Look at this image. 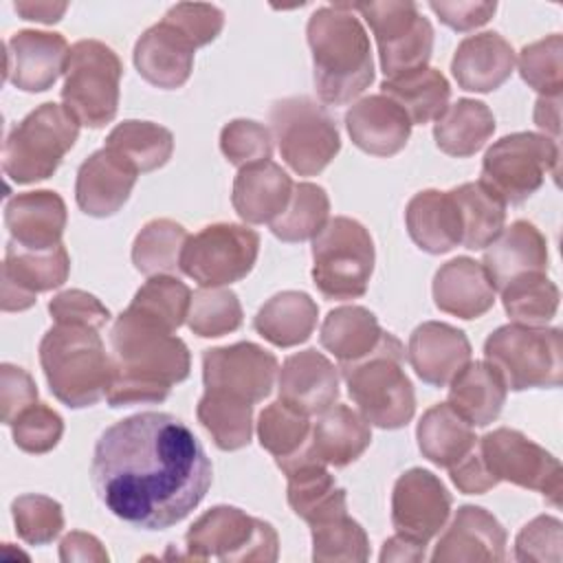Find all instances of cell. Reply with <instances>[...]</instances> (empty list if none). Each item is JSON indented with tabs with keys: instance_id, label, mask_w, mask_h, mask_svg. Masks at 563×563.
<instances>
[{
	"instance_id": "obj_1",
	"label": "cell",
	"mask_w": 563,
	"mask_h": 563,
	"mask_svg": "<svg viewBox=\"0 0 563 563\" xmlns=\"http://www.w3.org/2000/svg\"><path fill=\"white\" fill-rule=\"evenodd\" d=\"M90 475L97 497L114 517L143 530H165L205 499L211 460L183 420L143 411L99 435Z\"/></svg>"
},
{
	"instance_id": "obj_2",
	"label": "cell",
	"mask_w": 563,
	"mask_h": 563,
	"mask_svg": "<svg viewBox=\"0 0 563 563\" xmlns=\"http://www.w3.org/2000/svg\"><path fill=\"white\" fill-rule=\"evenodd\" d=\"M110 352L112 383L106 394L110 407L163 402L191 369L187 343L130 308L110 328Z\"/></svg>"
},
{
	"instance_id": "obj_3",
	"label": "cell",
	"mask_w": 563,
	"mask_h": 563,
	"mask_svg": "<svg viewBox=\"0 0 563 563\" xmlns=\"http://www.w3.org/2000/svg\"><path fill=\"white\" fill-rule=\"evenodd\" d=\"M314 88L323 103L345 106L374 81V59L365 26L350 2L319 7L306 26Z\"/></svg>"
},
{
	"instance_id": "obj_4",
	"label": "cell",
	"mask_w": 563,
	"mask_h": 563,
	"mask_svg": "<svg viewBox=\"0 0 563 563\" xmlns=\"http://www.w3.org/2000/svg\"><path fill=\"white\" fill-rule=\"evenodd\" d=\"M40 365L53 396L73 409L97 405L112 383V356L97 328L55 323L40 341Z\"/></svg>"
},
{
	"instance_id": "obj_5",
	"label": "cell",
	"mask_w": 563,
	"mask_h": 563,
	"mask_svg": "<svg viewBox=\"0 0 563 563\" xmlns=\"http://www.w3.org/2000/svg\"><path fill=\"white\" fill-rule=\"evenodd\" d=\"M358 413L378 429H400L416 413L413 385L405 372V345L383 332L378 345L358 361L339 365Z\"/></svg>"
},
{
	"instance_id": "obj_6",
	"label": "cell",
	"mask_w": 563,
	"mask_h": 563,
	"mask_svg": "<svg viewBox=\"0 0 563 563\" xmlns=\"http://www.w3.org/2000/svg\"><path fill=\"white\" fill-rule=\"evenodd\" d=\"M484 361L506 389H552L563 380V334L559 328L508 323L484 341Z\"/></svg>"
},
{
	"instance_id": "obj_7",
	"label": "cell",
	"mask_w": 563,
	"mask_h": 563,
	"mask_svg": "<svg viewBox=\"0 0 563 563\" xmlns=\"http://www.w3.org/2000/svg\"><path fill=\"white\" fill-rule=\"evenodd\" d=\"M79 121L59 103H42L11 128L2 169L18 185L51 178L79 136Z\"/></svg>"
},
{
	"instance_id": "obj_8",
	"label": "cell",
	"mask_w": 563,
	"mask_h": 563,
	"mask_svg": "<svg viewBox=\"0 0 563 563\" xmlns=\"http://www.w3.org/2000/svg\"><path fill=\"white\" fill-rule=\"evenodd\" d=\"M374 240L347 216H334L312 238V282L325 299L347 301L365 295L374 273Z\"/></svg>"
},
{
	"instance_id": "obj_9",
	"label": "cell",
	"mask_w": 563,
	"mask_h": 563,
	"mask_svg": "<svg viewBox=\"0 0 563 563\" xmlns=\"http://www.w3.org/2000/svg\"><path fill=\"white\" fill-rule=\"evenodd\" d=\"M279 554L275 528L235 506H213L185 534V559L273 563Z\"/></svg>"
},
{
	"instance_id": "obj_10",
	"label": "cell",
	"mask_w": 563,
	"mask_h": 563,
	"mask_svg": "<svg viewBox=\"0 0 563 563\" xmlns=\"http://www.w3.org/2000/svg\"><path fill=\"white\" fill-rule=\"evenodd\" d=\"M268 121L284 163L299 176H317L341 150L334 119L310 97L275 101Z\"/></svg>"
},
{
	"instance_id": "obj_11",
	"label": "cell",
	"mask_w": 563,
	"mask_h": 563,
	"mask_svg": "<svg viewBox=\"0 0 563 563\" xmlns=\"http://www.w3.org/2000/svg\"><path fill=\"white\" fill-rule=\"evenodd\" d=\"M121 75V59L108 44L99 40L75 42L62 88L66 110L81 125L95 130L108 125L119 110Z\"/></svg>"
},
{
	"instance_id": "obj_12",
	"label": "cell",
	"mask_w": 563,
	"mask_h": 563,
	"mask_svg": "<svg viewBox=\"0 0 563 563\" xmlns=\"http://www.w3.org/2000/svg\"><path fill=\"white\" fill-rule=\"evenodd\" d=\"M548 174H559L556 141L534 132H515L486 150L479 180L506 205H521L543 185Z\"/></svg>"
},
{
	"instance_id": "obj_13",
	"label": "cell",
	"mask_w": 563,
	"mask_h": 563,
	"mask_svg": "<svg viewBox=\"0 0 563 563\" xmlns=\"http://www.w3.org/2000/svg\"><path fill=\"white\" fill-rule=\"evenodd\" d=\"M369 24L385 79L427 68L433 51V26L416 2L387 0L352 4Z\"/></svg>"
},
{
	"instance_id": "obj_14",
	"label": "cell",
	"mask_w": 563,
	"mask_h": 563,
	"mask_svg": "<svg viewBox=\"0 0 563 563\" xmlns=\"http://www.w3.org/2000/svg\"><path fill=\"white\" fill-rule=\"evenodd\" d=\"M260 253V235L233 222H218L189 235L180 271L191 277L200 288H220L244 279Z\"/></svg>"
},
{
	"instance_id": "obj_15",
	"label": "cell",
	"mask_w": 563,
	"mask_h": 563,
	"mask_svg": "<svg viewBox=\"0 0 563 563\" xmlns=\"http://www.w3.org/2000/svg\"><path fill=\"white\" fill-rule=\"evenodd\" d=\"M479 455L497 482L541 493L552 506H561L563 471L559 460L517 429L499 427L477 440Z\"/></svg>"
},
{
	"instance_id": "obj_16",
	"label": "cell",
	"mask_w": 563,
	"mask_h": 563,
	"mask_svg": "<svg viewBox=\"0 0 563 563\" xmlns=\"http://www.w3.org/2000/svg\"><path fill=\"white\" fill-rule=\"evenodd\" d=\"M277 372L275 354L251 341L209 347L202 354L205 389L222 391L251 405L262 402L273 391Z\"/></svg>"
},
{
	"instance_id": "obj_17",
	"label": "cell",
	"mask_w": 563,
	"mask_h": 563,
	"mask_svg": "<svg viewBox=\"0 0 563 563\" xmlns=\"http://www.w3.org/2000/svg\"><path fill=\"white\" fill-rule=\"evenodd\" d=\"M70 273V257L64 244L53 249L33 251L9 240L2 264L0 308L4 312L29 310L37 292L59 288Z\"/></svg>"
},
{
	"instance_id": "obj_18",
	"label": "cell",
	"mask_w": 563,
	"mask_h": 563,
	"mask_svg": "<svg viewBox=\"0 0 563 563\" xmlns=\"http://www.w3.org/2000/svg\"><path fill=\"white\" fill-rule=\"evenodd\" d=\"M451 515L446 486L427 468L405 471L391 493V526L398 534L429 543Z\"/></svg>"
},
{
	"instance_id": "obj_19",
	"label": "cell",
	"mask_w": 563,
	"mask_h": 563,
	"mask_svg": "<svg viewBox=\"0 0 563 563\" xmlns=\"http://www.w3.org/2000/svg\"><path fill=\"white\" fill-rule=\"evenodd\" d=\"M7 79L24 92H44L66 73L70 48L62 33L18 31L4 44Z\"/></svg>"
},
{
	"instance_id": "obj_20",
	"label": "cell",
	"mask_w": 563,
	"mask_h": 563,
	"mask_svg": "<svg viewBox=\"0 0 563 563\" xmlns=\"http://www.w3.org/2000/svg\"><path fill=\"white\" fill-rule=\"evenodd\" d=\"M136 176L139 172L114 152L106 147L92 152L77 169V207L92 218L114 216L128 202Z\"/></svg>"
},
{
	"instance_id": "obj_21",
	"label": "cell",
	"mask_w": 563,
	"mask_h": 563,
	"mask_svg": "<svg viewBox=\"0 0 563 563\" xmlns=\"http://www.w3.org/2000/svg\"><path fill=\"white\" fill-rule=\"evenodd\" d=\"M506 530L482 506H462L451 519L444 534L431 554L433 563H473V561H504Z\"/></svg>"
},
{
	"instance_id": "obj_22",
	"label": "cell",
	"mask_w": 563,
	"mask_h": 563,
	"mask_svg": "<svg viewBox=\"0 0 563 563\" xmlns=\"http://www.w3.org/2000/svg\"><path fill=\"white\" fill-rule=\"evenodd\" d=\"M277 387L279 400L306 416H319L339 398V369L325 354L303 350L282 363Z\"/></svg>"
},
{
	"instance_id": "obj_23",
	"label": "cell",
	"mask_w": 563,
	"mask_h": 563,
	"mask_svg": "<svg viewBox=\"0 0 563 563\" xmlns=\"http://www.w3.org/2000/svg\"><path fill=\"white\" fill-rule=\"evenodd\" d=\"M471 343L460 328L442 321L420 323L407 343V358L416 376L433 387H444L471 361Z\"/></svg>"
},
{
	"instance_id": "obj_24",
	"label": "cell",
	"mask_w": 563,
	"mask_h": 563,
	"mask_svg": "<svg viewBox=\"0 0 563 563\" xmlns=\"http://www.w3.org/2000/svg\"><path fill=\"white\" fill-rule=\"evenodd\" d=\"M345 128L361 152L383 158L398 154L411 136L409 117L385 95L354 101L345 112Z\"/></svg>"
},
{
	"instance_id": "obj_25",
	"label": "cell",
	"mask_w": 563,
	"mask_h": 563,
	"mask_svg": "<svg viewBox=\"0 0 563 563\" xmlns=\"http://www.w3.org/2000/svg\"><path fill=\"white\" fill-rule=\"evenodd\" d=\"M196 46L172 24L161 20L134 44V66L139 75L163 90L180 88L194 70Z\"/></svg>"
},
{
	"instance_id": "obj_26",
	"label": "cell",
	"mask_w": 563,
	"mask_h": 563,
	"mask_svg": "<svg viewBox=\"0 0 563 563\" xmlns=\"http://www.w3.org/2000/svg\"><path fill=\"white\" fill-rule=\"evenodd\" d=\"M66 220V202L51 189L24 191L4 205V227L24 249L44 251L62 244Z\"/></svg>"
},
{
	"instance_id": "obj_27",
	"label": "cell",
	"mask_w": 563,
	"mask_h": 563,
	"mask_svg": "<svg viewBox=\"0 0 563 563\" xmlns=\"http://www.w3.org/2000/svg\"><path fill=\"white\" fill-rule=\"evenodd\" d=\"M482 266L495 290L528 273L548 271V242L528 220H515L486 246Z\"/></svg>"
},
{
	"instance_id": "obj_28",
	"label": "cell",
	"mask_w": 563,
	"mask_h": 563,
	"mask_svg": "<svg viewBox=\"0 0 563 563\" xmlns=\"http://www.w3.org/2000/svg\"><path fill=\"white\" fill-rule=\"evenodd\" d=\"M515 51L495 31L468 35L457 44L451 73L462 90L493 92L504 86L515 70Z\"/></svg>"
},
{
	"instance_id": "obj_29",
	"label": "cell",
	"mask_w": 563,
	"mask_h": 563,
	"mask_svg": "<svg viewBox=\"0 0 563 563\" xmlns=\"http://www.w3.org/2000/svg\"><path fill=\"white\" fill-rule=\"evenodd\" d=\"M277 466L288 479V506L308 526L334 512L347 510L345 490L334 484V477L328 473L325 464L312 457L295 455L277 462Z\"/></svg>"
},
{
	"instance_id": "obj_30",
	"label": "cell",
	"mask_w": 563,
	"mask_h": 563,
	"mask_svg": "<svg viewBox=\"0 0 563 563\" xmlns=\"http://www.w3.org/2000/svg\"><path fill=\"white\" fill-rule=\"evenodd\" d=\"M435 306L460 319H479L495 303V288L484 266L471 257H455L442 264L433 277Z\"/></svg>"
},
{
	"instance_id": "obj_31",
	"label": "cell",
	"mask_w": 563,
	"mask_h": 563,
	"mask_svg": "<svg viewBox=\"0 0 563 563\" xmlns=\"http://www.w3.org/2000/svg\"><path fill=\"white\" fill-rule=\"evenodd\" d=\"M372 424L347 405H332L312 424L306 453L325 466L343 468L358 460L372 442Z\"/></svg>"
},
{
	"instance_id": "obj_32",
	"label": "cell",
	"mask_w": 563,
	"mask_h": 563,
	"mask_svg": "<svg viewBox=\"0 0 563 563\" xmlns=\"http://www.w3.org/2000/svg\"><path fill=\"white\" fill-rule=\"evenodd\" d=\"M290 176L273 161L246 165L233 180L231 202L235 213L249 224L273 222L292 196Z\"/></svg>"
},
{
	"instance_id": "obj_33",
	"label": "cell",
	"mask_w": 563,
	"mask_h": 563,
	"mask_svg": "<svg viewBox=\"0 0 563 563\" xmlns=\"http://www.w3.org/2000/svg\"><path fill=\"white\" fill-rule=\"evenodd\" d=\"M405 224L413 244L429 255H442L462 244L460 211L449 191H418L407 202Z\"/></svg>"
},
{
	"instance_id": "obj_34",
	"label": "cell",
	"mask_w": 563,
	"mask_h": 563,
	"mask_svg": "<svg viewBox=\"0 0 563 563\" xmlns=\"http://www.w3.org/2000/svg\"><path fill=\"white\" fill-rule=\"evenodd\" d=\"M317 317L319 306L308 292L282 290L257 310L253 328L277 347H295L310 339Z\"/></svg>"
},
{
	"instance_id": "obj_35",
	"label": "cell",
	"mask_w": 563,
	"mask_h": 563,
	"mask_svg": "<svg viewBox=\"0 0 563 563\" xmlns=\"http://www.w3.org/2000/svg\"><path fill=\"white\" fill-rule=\"evenodd\" d=\"M506 385L486 361H468L449 383V405L473 427L495 422L506 402Z\"/></svg>"
},
{
	"instance_id": "obj_36",
	"label": "cell",
	"mask_w": 563,
	"mask_h": 563,
	"mask_svg": "<svg viewBox=\"0 0 563 563\" xmlns=\"http://www.w3.org/2000/svg\"><path fill=\"white\" fill-rule=\"evenodd\" d=\"M416 440L422 457L440 468L453 466L477 444L473 424L449 402L433 405L422 413L416 427Z\"/></svg>"
},
{
	"instance_id": "obj_37",
	"label": "cell",
	"mask_w": 563,
	"mask_h": 563,
	"mask_svg": "<svg viewBox=\"0 0 563 563\" xmlns=\"http://www.w3.org/2000/svg\"><path fill=\"white\" fill-rule=\"evenodd\" d=\"M495 132V117L484 101L457 99L433 125L435 145L455 158L479 152Z\"/></svg>"
},
{
	"instance_id": "obj_38",
	"label": "cell",
	"mask_w": 563,
	"mask_h": 563,
	"mask_svg": "<svg viewBox=\"0 0 563 563\" xmlns=\"http://www.w3.org/2000/svg\"><path fill=\"white\" fill-rule=\"evenodd\" d=\"M380 95L402 108L411 125L438 121L449 108L451 86L438 68H420L380 84Z\"/></svg>"
},
{
	"instance_id": "obj_39",
	"label": "cell",
	"mask_w": 563,
	"mask_h": 563,
	"mask_svg": "<svg viewBox=\"0 0 563 563\" xmlns=\"http://www.w3.org/2000/svg\"><path fill=\"white\" fill-rule=\"evenodd\" d=\"M383 336L378 319L363 306H341L328 312L321 323V345L339 358V365L369 354Z\"/></svg>"
},
{
	"instance_id": "obj_40",
	"label": "cell",
	"mask_w": 563,
	"mask_h": 563,
	"mask_svg": "<svg viewBox=\"0 0 563 563\" xmlns=\"http://www.w3.org/2000/svg\"><path fill=\"white\" fill-rule=\"evenodd\" d=\"M462 220V244L471 251L486 249L504 229L506 202L482 180L464 183L449 191Z\"/></svg>"
},
{
	"instance_id": "obj_41",
	"label": "cell",
	"mask_w": 563,
	"mask_h": 563,
	"mask_svg": "<svg viewBox=\"0 0 563 563\" xmlns=\"http://www.w3.org/2000/svg\"><path fill=\"white\" fill-rule=\"evenodd\" d=\"M103 147L128 161L139 174H147L172 158L174 134L158 123L128 119L112 128Z\"/></svg>"
},
{
	"instance_id": "obj_42",
	"label": "cell",
	"mask_w": 563,
	"mask_h": 563,
	"mask_svg": "<svg viewBox=\"0 0 563 563\" xmlns=\"http://www.w3.org/2000/svg\"><path fill=\"white\" fill-rule=\"evenodd\" d=\"M198 422L207 429L213 444L222 451H238L251 442L253 435V405L222 394L205 389L196 407Z\"/></svg>"
},
{
	"instance_id": "obj_43",
	"label": "cell",
	"mask_w": 563,
	"mask_h": 563,
	"mask_svg": "<svg viewBox=\"0 0 563 563\" xmlns=\"http://www.w3.org/2000/svg\"><path fill=\"white\" fill-rule=\"evenodd\" d=\"M187 240L189 233L183 224L169 218L150 220L134 238L132 264L147 277L176 273L180 271V255Z\"/></svg>"
},
{
	"instance_id": "obj_44",
	"label": "cell",
	"mask_w": 563,
	"mask_h": 563,
	"mask_svg": "<svg viewBox=\"0 0 563 563\" xmlns=\"http://www.w3.org/2000/svg\"><path fill=\"white\" fill-rule=\"evenodd\" d=\"M330 220V198L314 183H297L286 209L271 222V231L282 242L312 240Z\"/></svg>"
},
{
	"instance_id": "obj_45",
	"label": "cell",
	"mask_w": 563,
	"mask_h": 563,
	"mask_svg": "<svg viewBox=\"0 0 563 563\" xmlns=\"http://www.w3.org/2000/svg\"><path fill=\"white\" fill-rule=\"evenodd\" d=\"M501 303L512 323L521 325H545L554 319L559 310L561 292L545 273H528L501 290Z\"/></svg>"
},
{
	"instance_id": "obj_46",
	"label": "cell",
	"mask_w": 563,
	"mask_h": 563,
	"mask_svg": "<svg viewBox=\"0 0 563 563\" xmlns=\"http://www.w3.org/2000/svg\"><path fill=\"white\" fill-rule=\"evenodd\" d=\"M312 559L319 563L352 561L363 563L369 559V539L358 521L347 510L334 512L325 519L310 523Z\"/></svg>"
},
{
	"instance_id": "obj_47",
	"label": "cell",
	"mask_w": 563,
	"mask_h": 563,
	"mask_svg": "<svg viewBox=\"0 0 563 563\" xmlns=\"http://www.w3.org/2000/svg\"><path fill=\"white\" fill-rule=\"evenodd\" d=\"M189 306L191 290L185 282L172 275H154L136 290L128 308L176 332L187 321Z\"/></svg>"
},
{
	"instance_id": "obj_48",
	"label": "cell",
	"mask_w": 563,
	"mask_h": 563,
	"mask_svg": "<svg viewBox=\"0 0 563 563\" xmlns=\"http://www.w3.org/2000/svg\"><path fill=\"white\" fill-rule=\"evenodd\" d=\"M312 422L303 411L275 400L257 418V438L262 449H266L275 462L292 457L310 440Z\"/></svg>"
},
{
	"instance_id": "obj_49",
	"label": "cell",
	"mask_w": 563,
	"mask_h": 563,
	"mask_svg": "<svg viewBox=\"0 0 563 563\" xmlns=\"http://www.w3.org/2000/svg\"><path fill=\"white\" fill-rule=\"evenodd\" d=\"M244 312L238 295L224 286L200 288L191 295L187 325L202 339L224 336L242 325Z\"/></svg>"
},
{
	"instance_id": "obj_50",
	"label": "cell",
	"mask_w": 563,
	"mask_h": 563,
	"mask_svg": "<svg viewBox=\"0 0 563 563\" xmlns=\"http://www.w3.org/2000/svg\"><path fill=\"white\" fill-rule=\"evenodd\" d=\"M517 66L521 79L541 97H559L563 90V37L552 33L526 44Z\"/></svg>"
},
{
	"instance_id": "obj_51",
	"label": "cell",
	"mask_w": 563,
	"mask_h": 563,
	"mask_svg": "<svg viewBox=\"0 0 563 563\" xmlns=\"http://www.w3.org/2000/svg\"><path fill=\"white\" fill-rule=\"evenodd\" d=\"M15 532L29 545H46L64 530V510L59 501L46 495H20L11 504Z\"/></svg>"
},
{
	"instance_id": "obj_52",
	"label": "cell",
	"mask_w": 563,
	"mask_h": 563,
	"mask_svg": "<svg viewBox=\"0 0 563 563\" xmlns=\"http://www.w3.org/2000/svg\"><path fill=\"white\" fill-rule=\"evenodd\" d=\"M220 150L235 167L271 161L273 134L266 125L251 119H233L220 132Z\"/></svg>"
},
{
	"instance_id": "obj_53",
	"label": "cell",
	"mask_w": 563,
	"mask_h": 563,
	"mask_svg": "<svg viewBox=\"0 0 563 563\" xmlns=\"http://www.w3.org/2000/svg\"><path fill=\"white\" fill-rule=\"evenodd\" d=\"M13 442L24 453L42 455L57 446L64 433L62 416L44 402H33L11 422Z\"/></svg>"
},
{
	"instance_id": "obj_54",
	"label": "cell",
	"mask_w": 563,
	"mask_h": 563,
	"mask_svg": "<svg viewBox=\"0 0 563 563\" xmlns=\"http://www.w3.org/2000/svg\"><path fill=\"white\" fill-rule=\"evenodd\" d=\"M563 545V526L556 517L539 515L521 528L515 539L517 561H537V563H561Z\"/></svg>"
},
{
	"instance_id": "obj_55",
	"label": "cell",
	"mask_w": 563,
	"mask_h": 563,
	"mask_svg": "<svg viewBox=\"0 0 563 563\" xmlns=\"http://www.w3.org/2000/svg\"><path fill=\"white\" fill-rule=\"evenodd\" d=\"M163 20L178 29L196 48L213 42L224 26V13L207 2H178Z\"/></svg>"
},
{
	"instance_id": "obj_56",
	"label": "cell",
	"mask_w": 563,
	"mask_h": 563,
	"mask_svg": "<svg viewBox=\"0 0 563 563\" xmlns=\"http://www.w3.org/2000/svg\"><path fill=\"white\" fill-rule=\"evenodd\" d=\"M48 312L55 323H77L101 330L110 321V310L90 292L70 288L48 301Z\"/></svg>"
},
{
	"instance_id": "obj_57",
	"label": "cell",
	"mask_w": 563,
	"mask_h": 563,
	"mask_svg": "<svg viewBox=\"0 0 563 563\" xmlns=\"http://www.w3.org/2000/svg\"><path fill=\"white\" fill-rule=\"evenodd\" d=\"M33 402H37V385L31 374L18 365H0V420L11 422Z\"/></svg>"
},
{
	"instance_id": "obj_58",
	"label": "cell",
	"mask_w": 563,
	"mask_h": 563,
	"mask_svg": "<svg viewBox=\"0 0 563 563\" xmlns=\"http://www.w3.org/2000/svg\"><path fill=\"white\" fill-rule=\"evenodd\" d=\"M429 9L440 18L442 24H446L453 31H473L477 26H484L497 11V2H429Z\"/></svg>"
},
{
	"instance_id": "obj_59",
	"label": "cell",
	"mask_w": 563,
	"mask_h": 563,
	"mask_svg": "<svg viewBox=\"0 0 563 563\" xmlns=\"http://www.w3.org/2000/svg\"><path fill=\"white\" fill-rule=\"evenodd\" d=\"M449 475L455 488L464 495H484L499 484L495 475L488 471V466L484 464L477 444L460 462L449 466Z\"/></svg>"
},
{
	"instance_id": "obj_60",
	"label": "cell",
	"mask_w": 563,
	"mask_h": 563,
	"mask_svg": "<svg viewBox=\"0 0 563 563\" xmlns=\"http://www.w3.org/2000/svg\"><path fill=\"white\" fill-rule=\"evenodd\" d=\"M59 559L66 563L81 561V563H106L108 552L95 534L73 530L59 541Z\"/></svg>"
},
{
	"instance_id": "obj_61",
	"label": "cell",
	"mask_w": 563,
	"mask_h": 563,
	"mask_svg": "<svg viewBox=\"0 0 563 563\" xmlns=\"http://www.w3.org/2000/svg\"><path fill=\"white\" fill-rule=\"evenodd\" d=\"M380 563H389V561H424V543L413 541L405 534H394L391 539H387L383 543L380 550Z\"/></svg>"
},
{
	"instance_id": "obj_62",
	"label": "cell",
	"mask_w": 563,
	"mask_h": 563,
	"mask_svg": "<svg viewBox=\"0 0 563 563\" xmlns=\"http://www.w3.org/2000/svg\"><path fill=\"white\" fill-rule=\"evenodd\" d=\"M534 123L543 130L548 139L559 141L561 130V95L559 97H539L534 103Z\"/></svg>"
},
{
	"instance_id": "obj_63",
	"label": "cell",
	"mask_w": 563,
	"mask_h": 563,
	"mask_svg": "<svg viewBox=\"0 0 563 563\" xmlns=\"http://www.w3.org/2000/svg\"><path fill=\"white\" fill-rule=\"evenodd\" d=\"M13 9L22 15V20L53 24L62 20L68 4L66 2H15Z\"/></svg>"
}]
</instances>
